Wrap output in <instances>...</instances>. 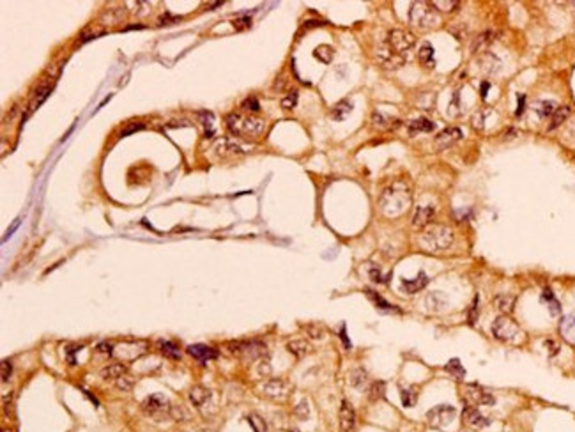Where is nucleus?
Returning <instances> with one entry per match:
<instances>
[{"mask_svg":"<svg viewBox=\"0 0 575 432\" xmlns=\"http://www.w3.org/2000/svg\"><path fill=\"white\" fill-rule=\"evenodd\" d=\"M377 61L381 62V66L388 67V69H397V67L404 66L405 64V57L404 55H398L395 51H391L388 46H381L377 50Z\"/></svg>","mask_w":575,"mask_h":432,"instance_id":"obj_11","label":"nucleus"},{"mask_svg":"<svg viewBox=\"0 0 575 432\" xmlns=\"http://www.w3.org/2000/svg\"><path fill=\"white\" fill-rule=\"evenodd\" d=\"M457 417V409L450 404H441V406H435L426 413V420L435 429H441V427L450 425L451 422Z\"/></svg>","mask_w":575,"mask_h":432,"instance_id":"obj_7","label":"nucleus"},{"mask_svg":"<svg viewBox=\"0 0 575 432\" xmlns=\"http://www.w3.org/2000/svg\"><path fill=\"white\" fill-rule=\"evenodd\" d=\"M243 108H245V110H248V112H258V110H261V103L257 101V98H253V96H251V98H248V99H245V101H243Z\"/></svg>","mask_w":575,"mask_h":432,"instance_id":"obj_45","label":"nucleus"},{"mask_svg":"<svg viewBox=\"0 0 575 432\" xmlns=\"http://www.w3.org/2000/svg\"><path fill=\"white\" fill-rule=\"evenodd\" d=\"M248 422H250V425L253 427L255 432H267V423L264 422V418L258 417V415H255V413L250 415Z\"/></svg>","mask_w":575,"mask_h":432,"instance_id":"obj_41","label":"nucleus"},{"mask_svg":"<svg viewBox=\"0 0 575 432\" xmlns=\"http://www.w3.org/2000/svg\"><path fill=\"white\" fill-rule=\"evenodd\" d=\"M494 305L497 310H501L503 314H510L515 307V296L512 294H497L494 298Z\"/></svg>","mask_w":575,"mask_h":432,"instance_id":"obj_27","label":"nucleus"},{"mask_svg":"<svg viewBox=\"0 0 575 432\" xmlns=\"http://www.w3.org/2000/svg\"><path fill=\"white\" fill-rule=\"evenodd\" d=\"M411 201H413L411 188L405 183L397 181L382 191L381 199H379V207L386 216H398L411 206Z\"/></svg>","mask_w":575,"mask_h":432,"instance_id":"obj_1","label":"nucleus"},{"mask_svg":"<svg viewBox=\"0 0 575 432\" xmlns=\"http://www.w3.org/2000/svg\"><path fill=\"white\" fill-rule=\"evenodd\" d=\"M372 122H374L375 128H379V130H389V128H395V126H391V124H389V122H395V121H389V119H386L384 115L379 114V112H375V114L372 115Z\"/></svg>","mask_w":575,"mask_h":432,"instance_id":"obj_42","label":"nucleus"},{"mask_svg":"<svg viewBox=\"0 0 575 432\" xmlns=\"http://www.w3.org/2000/svg\"><path fill=\"white\" fill-rule=\"evenodd\" d=\"M262 391L271 399H285L289 388H287V383L283 379H269L262 388Z\"/></svg>","mask_w":575,"mask_h":432,"instance_id":"obj_14","label":"nucleus"},{"mask_svg":"<svg viewBox=\"0 0 575 432\" xmlns=\"http://www.w3.org/2000/svg\"><path fill=\"white\" fill-rule=\"evenodd\" d=\"M407 20H409V25L418 30H432L439 25V16L429 2L411 4Z\"/></svg>","mask_w":575,"mask_h":432,"instance_id":"obj_4","label":"nucleus"},{"mask_svg":"<svg viewBox=\"0 0 575 432\" xmlns=\"http://www.w3.org/2000/svg\"><path fill=\"white\" fill-rule=\"evenodd\" d=\"M319 25H322V22H306V29H311V27H319Z\"/></svg>","mask_w":575,"mask_h":432,"instance_id":"obj_60","label":"nucleus"},{"mask_svg":"<svg viewBox=\"0 0 575 432\" xmlns=\"http://www.w3.org/2000/svg\"><path fill=\"white\" fill-rule=\"evenodd\" d=\"M496 41V32L494 30H485L481 32V34H478L476 38H474L473 45H471V50H473V53H485V50L489 48L492 43Z\"/></svg>","mask_w":575,"mask_h":432,"instance_id":"obj_15","label":"nucleus"},{"mask_svg":"<svg viewBox=\"0 0 575 432\" xmlns=\"http://www.w3.org/2000/svg\"><path fill=\"white\" fill-rule=\"evenodd\" d=\"M434 122H430L429 119H416L409 124V135H416V133H429V131L434 130Z\"/></svg>","mask_w":575,"mask_h":432,"instance_id":"obj_31","label":"nucleus"},{"mask_svg":"<svg viewBox=\"0 0 575 432\" xmlns=\"http://www.w3.org/2000/svg\"><path fill=\"white\" fill-rule=\"evenodd\" d=\"M467 393H469V397L473 399V402L478 404V406H492V404L496 402V399H494L489 391L481 390V388L469 386V391H467Z\"/></svg>","mask_w":575,"mask_h":432,"instance_id":"obj_22","label":"nucleus"},{"mask_svg":"<svg viewBox=\"0 0 575 432\" xmlns=\"http://www.w3.org/2000/svg\"><path fill=\"white\" fill-rule=\"evenodd\" d=\"M18 227H20V218H16L14 222H13V225H11L9 229H7V232H6V236H4V239H2V241H7V239H9L11 236L14 234V230L18 229Z\"/></svg>","mask_w":575,"mask_h":432,"instance_id":"obj_53","label":"nucleus"},{"mask_svg":"<svg viewBox=\"0 0 575 432\" xmlns=\"http://www.w3.org/2000/svg\"><path fill=\"white\" fill-rule=\"evenodd\" d=\"M298 99H299V93L298 91H292V93H289L285 98L282 99V108H285V110H292V108L298 105Z\"/></svg>","mask_w":575,"mask_h":432,"instance_id":"obj_43","label":"nucleus"},{"mask_svg":"<svg viewBox=\"0 0 575 432\" xmlns=\"http://www.w3.org/2000/svg\"><path fill=\"white\" fill-rule=\"evenodd\" d=\"M524 112V96H518V108H517V115H521Z\"/></svg>","mask_w":575,"mask_h":432,"instance_id":"obj_58","label":"nucleus"},{"mask_svg":"<svg viewBox=\"0 0 575 432\" xmlns=\"http://www.w3.org/2000/svg\"><path fill=\"white\" fill-rule=\"evenodd\" d=\"M350 112H353V105H350V101L342 99V101H338L337 105L333 106V110H331V117H333L335 121H343Z\"/></svg>","mask_w":575,"mask_h":432,"instance_id":"obj_30","label":"nucleus"},{"mask_svg":"<svg viewBox=\"0 0 575 432\" xmlns=\"http://www.w3.org/2000/svg\"><path fill=\"white\" fill-rule=\"evenodd\" d=\"M338 418H340V427H342L343 432H353L354 430V427H356V411H354V407L350 406V402H347V401L342 402Z\"/></svg>","mask_w":575,"mask_h":432,"instance_id":"obj_13","label":"nucleus"},{"mask_svg":"<svg viewBox=\"0 0 575 432\" xmlns=\"http://www.w3.org/2000/svg\"><path fill=\"white\" fill-rule=\"evenodd\" d=\"M460 138H462V131L458 130V128H446V130H442L441 133L435 137L434 146L437 151H446V149H450L451 146H455Z\"/></svg>","mask_w":575,"mask_h":432,"instance_id":"obj_10","label":"nucleus"},{"mask_svg":"<svg viewBox=\"0 0 575 432\" xmlns=\"http://www.w3.org/2000/svg\"><path fill=\"white\" fill-rule=\"evenodd\" d=\"M230 353L246 359H258L266 354V346L262 342H235L230 344Z\"/></svg>","mask_w":575,"mask_h":432,"instance_id":"obj_8","label":"nucleus"},{"mask_svg":"<svg viewBox=\"0 0 575 432\" xmlns=\"http://www.w3.org/2000/svg\"><path fill=\"white\" fill-rule=\"evenodd\" d=\"M444 369H446V372H450L451 375H455V377H458V379H462V377H464V375H466V369H464V367H462V363L458 362L457 358H455V359H450V362L446 363Z\"/></svg>","mask_w":575,"mask_h":432,"instance_id":"obj_38","label":"nucleus"},{"mask_svg":"<svg viewBox=\"0 0 575 432\" xmlns=\"http://www.w3.org/2000/svg\"><path fill=\"white\" fill-rule=\"evenodd\" d=\"M365 381H366V372L363 369H354L350 372V385L354 388H363Z\"/></svg>","mask_w":575,"mask_h":432,"instance_id":"obj_39","label":"nucleus"},{"mask_svg":"<svg viewBox=\"0 0 575 432\" xmlns=\"http://www.w3.org/2000/svg\"><path fill=\"white\" fill-rule=\"evenodd\" d=\"M142 407H143V411L153 418H163L170 411L169 401H166L165 397H161V395H151V397H147L145 401H143Z\"/></svg>","mask_w":575,"mask_h":432,"instance_id":"obj_9","label":"nucleus"},{"mask_svg":"<svg viewBox=\"0 0 575 432\" xmlns=\"http://www.w3.org/2000/svg\"><path fill=\"white\" fill-rule=\"evenodd\" d=\"M209 399H211V390H207V388H203V386L191 388L190 401H191V404H193L195 407H202L203 404L209 401Z\"/></svg>","mask_w":575,"mask_h":432,"instance_id":"obj_24","label":"nucleus"},{"mask_svg":"<svg viewBox=\"0 0 575 432\" xmlns=\"http://www.w3.org/2000/svg\"><path fill=\"white\" fill-rule=\"evenodd\" d=\"M251 25V20L250 18H239V20H235L234 22V27L237 30H243V29H248V27Z\"/></svg>","mask_w":575,"mask_h":432,"instance_id":"obj_51","label":"nucleus"},{"mask_svg":"<svg viewBox=\"0 0 575 432\" xmlns=\"http://www.w3.org/2000/svg\"><path fill=\"white\" fill-rule=\"evenodd\" d=\"M462 417H464V422L467 423V425H471L473 429H485V427L490 425V418H487L485 415H483L481 411L474 406L464 407Z\"/></svg>","mask_w":575,"mask_h":432,"instance_id":"obj_12","label":"nucleus"},{"mask_svg":"<svg viewBox=\"0 0 575 432\" xmlns=\"http://www.w3.org/2000/svg\"><path fill=\"white\" fill-rule=\"evenodd\" d=\"M483 121H485V112H476V115L473 117V126L476 128V130H483V128H485Z\"/></svg>","mask_w":575,"mask_h":432,"instance_id":"obj_46","label":"nucleus"},{"mask_svg":"<svg viewBox=\"0 0 575 432\" xmlns=\"http://www.w3.org/2000/svg\"><path fill=\"white\" fill-rule=\"evenodd\" d=\"M429 4L432 6L434 11H442V13H451L460 6V2H457V0H434Z\"/></svg>","mask_w":575,"mask_h":432,"instance_id":"obj_34","label":"nucleus"},{"mask_svg":"<svg viewBox=\"0 0 575 432\" xmlns=\"http://www.w3.org/2000/svg\"><path fill=\"white\" fill-rule=\"evenodd\" d=\"M556 108H558L556 103L549 101V99H547V101H540V103H538L534 110L538 112V115H540V117H550V115L556 112Z\"/></svg>","mask_w":575,"mask_h":432,"instance_id":"obj_37","label":"nucleus"},{"mask_svg":"<svg viewBox=\"0 0 575 432\" xmlns=\"http://www.w3.org/2000/svg\"><path fill=\"white\" fill-rule=\"evenodd\" d=\"M50 91H51V85H50V83H45V85H41L38 91H35L34 98H32V101H30V105H29V115H30L32 112H34L38 106H41V103L48 98V94H50Z\"/></svg>","mask_w":575,"mask_h":432,"instance_id":"obj_29","label":"nucleus"},{"mask_svg":"<svg viewBox=\"0 0 575 432\" xmlns=\"http://www.w3.org/2000/svg\"><path fill=\"white\" fill-rule=\"evenodd\" d=\"M570 114H572V108L570 106H566V105L558 106L556 112L550 115V122H549V128H547V130L552 131V130H556V128H560L561 124L570 117Z\"/></svg>","mask_w":575,"mask_h":432,"instance_id":"obj_23","label":"nucleus"},{"mask_svg":"<svg viewBox=\"0 0 575 432\" xmlns=\"http://www.w3.org/2000/svg\"><path fill=\"white\" fill-rule=\"evenodd\" d=\"M414 45H416L414 34H411V32H407V30H402V29L391 30L388 34V39H386V46H388L391 51H395V53H398V55H404V57Z\"/></svg>","mask_w":575,"mask_h":432,"instance_id":"obj_6","label":"nucleus"},{"mask_svg":"<svg viewBox=\"0 0 575 432\" xmlns=\"http://www.w3.org/2000/svg\"><path fill=\"white\" fill-rule=\"evenodd\" d=\"M425 307L429 312H441L444 310L446 307V296L441 293V291H434V293H429L425 298Z\"/></svg>","mask_w":575,"mask_h":432,"instance_id":"obj_21","label":"nucleus"},{"mask_svg":"<svg viewBox=\"0 0 575 432\" xmlns=\"http://www.w3.org/2000/svg\"><path fill=\"white\" fill-rule=\"evenodd\" d=\"M216 153L219 156H234V154H245L248 153L246 147H243L241 143H237L235 140H221L216 146Z\"/></svg>","mask_w":575,"mask_h":432,"instance_id":"obj_17","label":"nucleus"},{"mask_svg":"<svg viewBox=\"0 0 575 432\" xmlns=\"http://www.w3.org/2000/svg\"><path fill=\"white\" fill-rule=\"evenodd\" d=\"M384 390H386V386L382 381L374 383L372 388H370V399H372V401H379V399H382L384 397Z\"/></svg>","mask_w":575,"mask_h":432,"instance_id":"obj_44","label":"nucleus"},{"mask_svg":"<svg viewBox=\"0 0 575 432\" xmlns=\"http://www.w3.org/2000/svg\"><path fill=\"white\" fill-rule=\"evenodd\" d=\"M402 404H404L405 407H414L418 402V391L414 386H409V388H404L402 390Z\"/></svg>","mask_w":575,"mask_h":432,"instance_id":"obj_35","label":"nucleus"},{"mask_svg":"<svg viewBox=\"0 0 575 432\" xmlns=\"http://www.w3.org/2000/svg\"><path fill=\"white\" fill-rule=\"evenodd\" d=\"M188 353L193 356L195 359L198 362H209V359H214L218 356L216 351L209 346H202V344H195V346L188 347Z\"/></svg>","mask_w":575,"mask_h":432,"instance_id":"obj_19","label":"nucleus"},{"mask_svg":"<svg viewBox=\"0 0 575 432\" xmlns=\"http://www.w3.org/2000/svg\"><path fill=\"white\" fill-rule=\"evenodd\" d=\"M101 34H105V30H94V32H90V34L83 32V34L80 35V41L78 43H87V41H90V39H96L98 35H101Z\"/></svg>","mask_w":575,"mask_h":432,"instance_id":"obj_47","label":"nucleus"},{"mask_svg":"<svg viewBox=\"0 0 575 432\" xmlns=\"http://www.w3.org/2000/svg\"><path fill=\"white\" fill-rule=\"evenodd\" d=\"M126 372V367L122 363H110L106 369H103L101 375L105 379H119L122 377V374Z\"/></svg>","mask_w":575,"mask_h":432,"instance_id":"obj_32","label":"nucleus"},{"mask_svg":"<svg viewBox=\"0 0 575 432\" xmlns=\"http://www.w3.org/2000/svg\"><path fill=\"white\" fill-rule=\"evenodd\" d=\"M487 91H489V83L483 82V85H481V98H483V99L487 98Z\"/></svg>","mask_w":575,"mask_h":432,"instance_id":"obj_59","label":"nucleus"},{"mask_svg":"<svg viewBox=\"0 0 575 432\" xmlns=\"http://www.w3.org/2000/svg\"><path fill=\"white\" fill-rule=\"evenodd\" d=\"M476 312H478V298H474L473 309H471V315H469V322L471 324H474V321H476Z\"/></svg>","mask_w":575,"mask_h":432,"instance_id":"obj_55","label":"nucleus"},{"mask_svg":"<svg viewBox=\"0 0 575 432\" xmlns=\"http://www.w3.org/2000/svg\"><path fill=\"white\" fill-rule=\"evenodd\" d=\"M306 331L310 333V337L313 338H322L324 337V330L321 326H306Z\"/></svg>","mask_w":575,"mask_h":432,"instance_id":"obj_48","label":"nucleus"},{"mask_svg":"<svg viewBox=\"0 0 575 432\" xmlns=\"http://www.w3.org/2000/svg\"><path fill=\"white\" fill-rule=\"evenodd\" d=\"M295 415H298L299 418L305 420L306 417H308V404H306L305 401H303L298 407H295Z\"/></svg>","mask_w":575,"mask_h":432,"instance_id":"obj_49","label":"nucleus"},{"mask_svg":"<svg viewBox=\"0 0 575 432\" xmlns=\"http://www.w3.org/2000/svg\"><path fill=\"white\" fill-rule=\"evenodd\" d=\"M560 330H561V335L568 340V342L575 344V314H570L563 319Z\"/></svg>","mask_w":575,"mask_h":432,"instance_id":"obj_25","label":"nucleus"},{"mask_svg":"<svg viewBox=\"0 0 575 432\" xmlns=\"http://www.w3.org/2000/svg\"><path fill=\"white\" fill-rule=\"evenodd\" d=\"M434 214H435V209L432 206L418 207L416 213H414V216H413V227L414 229H425V227L432 222Z\"/></svg>","mask_w":575,"mask_h":432,"instance_id":"obj_16","label":"nucleus"},{"mask_svg":"<svg viewBox=\"0 0 575 432\" xmlns=\"http://www.w3.org/2000/svg\"><path fill=\"white\" fill-rule=\"evenodd\" d=\"M158 347H159V351H161V353L166 356V358H170V359H179V358H181V353H179V349L175 347V344L169 342V340H159Z\"/></svg>","mask_w":575,"mask_h":432,"instance_id":"obj_33","label":"nucleus"},{"mask_svg":"<svg viewBox=\"0 0 575 432\" xmlns=\"http://www.w3.org/2000/svg\"><path fill=\"white\" fill-rule=\"evenodd\" d=\"M492 335L503 342H515L521 335V328L508 315H499L492 322Z\"/></svg>","mask_w":575,"mask_h":432,"instance_id":"obj_5","label":"nucleus"},{"mask_svg":"<svg viewBox=\"0 0 575 432\" xmlns=\"http://www.w3.org/2000/svg\"><path fill=\"white\" fill-rule=\"evenodd\" d=\"M370 277H372V280H374V282H377V283H381V282H386V280L382 278V273H381V271L377 269V267H372V269H370Z\"/></svg>","mask_w":575,"mask_h":432,"instance_id":"obj_54","label":"nucleus"},{"mask_svg":"<svg viewBox=\"0 0 575 432\" xmlns=\"http://www.w3.org/2000/svg\"><path fill=\"white\" fill-rule=\"evenodd\" d=\"M426 283H429V277H426L425 271H420L416 278L402 280V291H405L407 294H416V293H420Z\"/></svg>","mask_w":575,"mask_h":432,"instance_id":"obj_18","label":"nucleus"},{"mask_svg":"<svg viewBox=\"0 0 575 432\" xmlns=\"http://www.w3.org/2000/svg\"><path fill=\"white\" fill-rule=\"evenodd\" d=\"M227 128L235 137H258L264 133L266 122L257 117H245L241 114H230L227 117Z\"/></svg>","mask_w":575,"mask_h":432,"instance_id":"obj_3","label":"nucleus"},{"mask_svg":"<svg viewBox=\"0 0 575 432\" xmlns=\"http://www.w3.org/2000/svg\"><path fill=\"white\" fill-rule=\"evenodd\" d=\"M313 55H315V59H319V61H321V62L329 64L331 61H333L335 51H333V48H331V46H327V45H321V46L315 48Z\"/></svg>","mask_w":575,"mask_h":432,"instance_id":"obj_36","label":"nucleus"},{"mask_svg":"<svg viewBox=\"0 0 575 432\" xmlns=\"http://www.w3.org/2000/svg\"><path fill=\"white\" fill-rule=\"evenodd\" d=\"M287 349L294 356H298V358H303V356H306L311 351V346L306 340L298 338V340H290V342L287 344Z\"/></svg>","mask_w":575,"mask_h":432,"instance_id":"obj_28","label":"nucleus"},{"mask_svg":"<svg viewBox=\"0 0 575 432\" xmlns=\"http://www.w3.org/2000/svg\"><path fill=\"white\" fill-rule=\"evenodd\" d=\"M9 375H11V363L7 362V359H4L2 362V381L6 383L7 379H9Z\"/></svg>","mask_w":575,"mask_h":432,"instance_id":"obj_52","label":"nucleus"},{"mask_svg":"<svg viewBox=\"0 0 575 432\" xmlns=\"http://www.w3.org/2000/svg\"><path fill=\"white\" fill-rule=\"evenodd\" d=\"M98 349L101 351V353H108V354H112V346H110V344H99Z\"/></svg>","mask_w":575,"mask_h":432,"instance_id":"obj_57","label":"nucleus"},{"mask_svg":"<svg viewBox=\"0 0 575 432\" xmlns=\"http://www.w3.org/2000/svg\"><path fill=\"white\" fill-rule=\"evenodd\" d=\"M455 234L446 225H430L421 234V246L429 251H444L453 245Z\"/></svg>","mask_w":575,"mask_h":432,"instance_id":"obj_2","label":"nucleus"},{"mask_svg":"<svg viewBox=\"0 0 575 432\" xmlns=\"http://www.w3.org/2000/svg\"><path fill=\"white\" fill-rule=\"evenodd\" d=\"M143 124L140 122V124H131V126H127L126 130H122V133H121V137H127V135H131V133H135V131H140V130H143Z\"/></svg>","mask_w":575,"mask_h":432,"instance_id":"obj_50","label":"nucleus"},{"mask_svg":"<svg viewBox=\"0 0 575 432\" xmlns=\"http://www.w3.org/2000/svg\"><path fill=\"white\" fill-rule=\"evenodd\" d=\"M480 69L485 75H494V73H497V71L501 69V61H499V59L494 53H489V51H485V53L480 55Z\"/></svg>","mask_w":575,"mask_h":432,"instance_id":"obj_20","label":"nucleus"},{"mask_svg":"<svg viewBox=\"0 0 575 432\" xmlns=\"http://www.w3.org/2000/svg\"><path fill=\"white\" fill-rule=\"evenodd\" d=\"M117 386L121 388V390H129V388H131V383H129V381H126V377H119Z\"/></svg>","mask_w":575,"mask_h":432,"instance_id":"obj_56","label":"nucleus"},{"mask_svg":"<svg viewBox=\"0 0 575 432\" xmlns=\"http://www.w3.org/2000/svg\"><path fill=\"white\" fill-rule=\"evenodd\" d=\"M418 59H420L421 66L429 67V69H432L435 66V61H434V46L430 45V43H423L420 51H418Z\"/></svg>","mask_w":575,"mask_h":432,"instance_id":"obj_26","label":"nucleus"},{"mask_svg":"<svg viewBox=\"0 0 575 432\" xmlns=\"http://www.w3.org/2000/svg\"><path fill=\"white\" fill-rule=\"evenodd\" d=\"M366 296H368L370 299H372V301L375 303V305H377V309H382V310H393V305H389L388 301H386L384 298H381V296H379L377 293H374V291H366Z\"/></svg>","mask_w":575,"mask_h":432,"instance_id":"obj_40","label":"nucleus"}]
</instances>
